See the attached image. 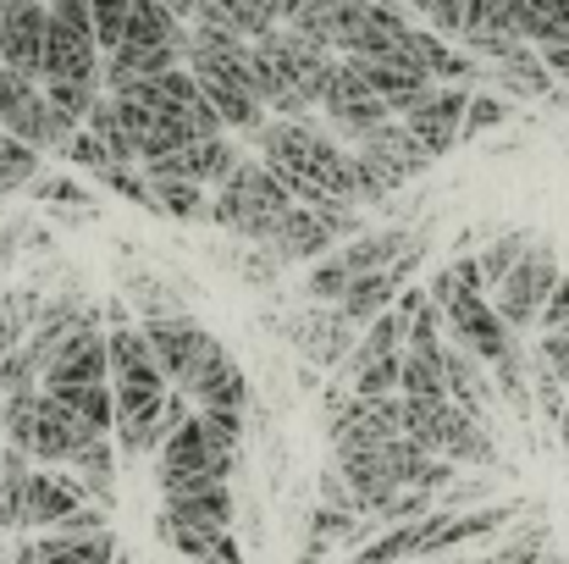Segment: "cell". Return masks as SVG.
<instances>
[{"label":"cell","instance_id":"9a60e30c","mask_svg":"<svg viewBox=\"0 0 569 564\" xmlns=\"http://www.w3.org/2000/svg\"><path fill=\"white\" fill-rule=\"evenodd\" d=\"M50 78H100L94 33L67 22V17H56V11L44 22V61H39V83H50Z\"/></svg>","mask_w":569,"mask_h":564},{"label":"cell","instance_id":"4316f807","mask_svg":"<svg viewBox=\"0 0 569 564\" xmlns=\"http://www.w3.org/2000/svg\"><path fill=\"white\" fill-rule=\"evenodd\" d=\"M150 194H156V210L172 216V221H204L210 210V188L199 184H178V178H144Z\"/></svg>","mask_w":569,"mask_h":564},{"label":"cell","instance_id":"9c48e42d","mask_svg":"<svg viewBox=\"0 0 569 564\" xmlns=\"http://www.w3.org/2000/svg\"><path fill=\"white\" fill-rule=\"evenodd\" d=\"M167 526H232L238 521V493L221 476H193L161 493V515Z\"/></svg>","mask_w":569,"mask_h":564},{"label":"cell","instance_id":"d4e9b609","mask_svg":"<svg viewBox=\"0 0 569 564\" xmlns=\"http://www.w3.org/2000/svg\"><path fill=\"white\" fill-rule=\"evenodd\" d=\"M415 50H420V67H426L431 83H470V78L481 72L476 56L453 50V44H448L442 33H431V28H415Z\"/></svg>","mask_w":569,"mask_h":564},{"label":"cell","instance_id":"6da1fadb","mask_svg":"<svg viewBox=\"0 0 569 564\" xmlns=\"http://www.w3.org/2000/svg\"><path fill=\"white\" fill-rule=\"evenodd\" d=\"M249 145L260 150V167L299 205H316V199L355 205V156H349V145L321 133L316 117H266Z\"/></svg>","mask_w":569,"mask_h":564},{"label":"cell","instance_id":"f546056e","mask_svg":"<svg viewBox=\"0 0 569 564\" xmlns=\"http://www.w3.org/2000/svg\"><path fill=\"white\" fill-rule=\"evenodd\" d=\"M39 150L33 145H22V139H11V133H0V194H17V188H28L39 178Z\"/></svg>","mask_w":569,"mask_h":564},{"label":"cell","instance_id":"ffe728a7","mask_svg":"<svg viewBox=\"0 0 569 564\" xmlns=\"http://www.w3.org/2000/svg\"><path fill=\"white\" fill-rule=\"evenodd\" d=\"M531 244H537V232H526V227H520V232H498V238H492L481 255H465V260H453V271H459V277H465L476 294H492V288H498V283H503V277L520 266V255H526Z\"/></svg>","mask_w":569,"mask_h":564},{"label":"cell","instance_id":"277c9868","mask_svg":"<svg viewBox=\"0 0 569 564\" xmlns=\"http://www.w3.org/2000/svg\"><path fill=\"white\" fill-rule=\"evenodd\" d=\"M0 133H11V139L33 145L39 156H61V150H67V139L78 133V122H67V117L44 100L39 78L0 67Z\"/></svg>","mask_w":569,"mask_h":564},{"label":"cell","instance_id":"1f68e13d","mask_svg":"<svg viewBox=\"0 0 569 564\" xmlns=\"http://www.w3.org/2000/svg\"><path fill=\"white\" fill-rule=\"evenodd\" d=\"M28 194L39 199V205H67V210H83V216H94V194L78 184V178H50V172H39Z\"/></svg>","mask_w":569,"mask_h":564},{"label":"cell","instance_id":"f1b7e54d","mask_svg":"<svg viewBox=\"0 0 569 564\" xmlns=\"http://www.w3.org/2000/svg\"><path fill=\"white\" fill-rule=\"evenodd\" d=\"M503 122H515V106H509L503 95H492V89H470L465 122H459V145H465V139H481V133H492V128H503Z\"/></svg>","mask_w":569,"mask_h":564},{"label":"cell","instance_id":"30bf717a","mask_svg":"<svg viewBox=\"0 0 569 564\" xmlns=\"http://www.w3.org/2000/svg\"><path fill=\"white\" fill-rule=\"evenodd\" d=\"M78 504H89V493H83V482L67 465H33L28 487H22V532H50Z\"/></svg>","mask_w":569,"mask_h":564},{"label":"cell","instance_id":"83f0119b","mask_svg":"<svg viewBox=\"0 0 569 564\" xmlns=\"http://www.w3.org/2000/svg\"><path fill=\"white\" fill-rule=\"evenodd\" d=\"M39 89H44V100H50L67 122H78V128H83V117L94 111V100L106 95L100 78H50V83H39Z\"/></svg>","mask_w":569,"mask_h":564},{"label":"cell","instance_id":"d6986e66","mask_svg":"<svg viewBox=\"0 0 569 564\" xmlns=\"http://www.w3.org/2000/svg\"><path fill=\"white\" fill-rule=\"evenodd\" d=\"M442 382H448V398H453L465 415L487 420V409H492L498 387H492V372H487L476 355H465L459 344H442Z\"/></svg>","mask_w":569,"mask_h":564},{"label":"cell","instance_id":"d6a6232c","mask_svg":"<svg viewBox=\"0 0 569 564\" xmlns=\"http://www.w3.org/2000/svg\"><path fill=\"white\" fill-rule=\"evenodd\" d=\"M216 6L227 11V28H232V33H243V39H254V33L277 28V0H216Z\"/></svg>","mask_w":569,"mask_h":564},{"label":"cell","instance_id":"3957f363","mask_svg":"<svg viewBox=\"0 0 569 564\" xmlns=\"http://www.w3.org/2000/svg\"><path fill=\"white\" fill-rule=\"evenodd\" d=\"M355 232H366V210L360 205H349V199H316V205H293L277 221V232L266 238V249L282 266H310V260L332 255Z\"/></svg>","mask_w":569,"mask_h":564},{"label":"cell","instance_id":"836d02e7","mask_svg":"<svg viewBox=\"0 0 569 564\" xmlns=\"http://www.w3.org/2000/svg\"><path fill=\"white\" fill-rule=\"evenodd\" d=\"M61 161H72V167H78V172H89V178H100L106 167H117V156L106 150V139H100V133H89V128H78V133L67 139Z\"/></svg>","mask_w":569,"mask_h":564},{"label":"cell","instance_id":"f35d334b","mask_svg":"<svg viewBox=\"0 0 569 564\" xmlns=\"http://www.w3.org/2000/svg\"><path fill=\"white\" fill-rule=\"evenodd\" d=\"M537 327H542V333H559V327H569V277H559V288L548 294V305H542Z\"/></svg>","mask_w":569,"mask_h":564},{"label":"cell","instance_id":"5bb4252c","mask_svg":"<svg viewBox=\"0 0 569 564\" xmlns=\"http://www.w3.org/2000/svg\"><path fill=\"white\" fill-rule=\"evenodd\" d=\"M465 100H470V89H465V83H437L420 106H409V111H403V128L431 150V161H437V156H448V150L459 145Z\"/></svg>","mask_w":569,"mask_h":564},{"label":"cell","instance_id":"4dcf8cb0","mask_svg":"<svg viewBox=\"0 0 569 564\" xmlns=\"http://www.w3.org/2000/svg\"><path fill=\"white\" fill-rule=\"evenodd\" d=\"M426 299H431V305L442 310V321H453V316H459V310H470V305H476L481 294H476V288H470V283H465V277H459L453 266H442V271L431 277Z\"/></svg>","mask_w":569,"mask_h":564},{"label":"cell","instance_id":"52a82bcc","mask_svg":"<svg viewBox=\"0 0 569 564\" xmlns=\"http://www.w3.org/2000/svg\"><path fill=\"white\" fill-rule=\"evenodd\" d=\"M282 338L293 344V355L316 372H338L349 360V349L360 344V327L338 316V305H310V310H293L282 321Z\"/></svg>","mask_w":569,"mask_h":564},{"label":"cell","instance_id":"8fae6325","mask_svg":"<svg viewBox=\"0 0 569 564\" xmlns=\"http://www.w3.org/2000/svg\"><path fill=\"white\" fill-rule=\"evenodd\" d=\"M139 333H144V344H150V355H156V366L167 382H183L189 366L204 355V344H210V333L193 321L189 310H167V316H144L139 321Z\"/></svg>","mask_w":569,"mask_h":564},{"label":"cell","instance_id":"74e56055","mask_svg":"<svg viewBox=\"0 0 569 564\" xmlns=\"http://www.w3.org/2000/svg\"><path fill=\"white\" fill-rule=\"evenodd\" d=\"M537 360L559 376V382H569V327H559V333H542V344H537Z\"/></svg>","mask_w":569,"mask_h":564},{"label":"cell","instance_id":"484cf974","mask_svg":"<svg viewBox=\"0 0 569 564\" xmlns=\"http://www.w3.org/2000/svg\"><path fill=\"white\" fill-rule=\"evenodd\" d=\"M33 459L11 443H0V537L22 532V487H28Z\"/></svg>","mask_w":569,"mask_h":564},{"label":"cell","instance_id":"8992f818","mask_svg":"<svg viewBox=\"0 0 569 564\" xmlns=\"http://www.w3.org/2000/svg\"><path fill=\"white\" fill-rule=\"evenodd\" d=\"M178 393H189L193 409H216V415H249L254 409V393H249V376L243 366L227 355V344H204V355L189 366L183 382H172Z\"/></svg>","mask_w":569,"mask_h":564},{"label":"cell","instance_id":"ab89813d","mask_svg":"<svg viewBox=\"0 0 569 564\" xmlns=\"http://www.w3.org/2000/svg\"><path fill=\"white\" fill-rule=\"evenodd\" d=\"M542 67L569 83V44H542Z\"/></svg>","mask_w":569,"mask_h":564},{"label":"cell","instance_id":"44dd1931","mask_svg":"<svg viewBox=\"0 0 569 564\" xmlns=\"http://www.w3.org/2000/svg\"><path fill=\"white\" fill-rule=\"evenodd\" d=\"M156 537L193 564H249L232 526H167V521H156Z\"/></svg>","mask_w":569,"mask_h":564},{"label":"cell","instance_id":"7402d4cb","mask_svg":"<svg viewBox=\"0 0 569 564\" xmlns=\"http://www.w3.org/2000/svg\"><path fill=\"white\" fill-rule=\"evenodd\" d=\"M398 294H403V277H398L392 266H387V271H371V277H355V283L343 288V299H338V316L355 321V327L366 333L381 310H392Z\"/></svg>","mask_w":569,"mask_h":564},{"label":"cell","instance_id":"2e32d148","mask_svg":"<svg viewBox=\"0 0 569 564\" xmlns=\"http://www.w3.org/2000/svg\"><path fill=\"white\" fill-rule=\"evenodd\" d=\"M349 150H360V156H371L381 172H392L398 184H409V178H420V172H431V150L403 128V117H387L381 128H371V133H360Z\"/></svg>","mask_w":569,"mask_h":564},{"label":"cell","instance_id":"7a4b0ae2","mask_svg":"<svg viewBox=\"0 0 569 564\" xmlns=\"http://www.w3.org/2000/svg\"><path fill=\"white\" fill-rule=\"evenodd\" d=\"M293 205H299V199L249 156L227 184L210 188V210H204V216H210L221 232H232L238 244H266V238L277 232V221H282Z\"/></svg>","mask_w":569,"mask_h":564},{"label":"cell","instance_id":"7c38bea8","mask_svg":"<svg viewBox=\"0 0 569 564\" xmlns=\"http://www.w3.org/2000/svg\"><path fill=\"white\" fill-rule=\"evenodd\" d=\"M44 22H50V6L44 0H0V67L39 78Z\"/></svg>","mask_w":569,"mask_h":564},{"label":"cell","instance_id":"603a6c76","mask_svg":"<svg viewBox=\"0 0 569 564\" xmlns=\"http://www.w3.org/2000/svg\"><path fill=\"white\" fill-rule=\"evenodd\" d=\"M67 471L83 482L89 504H100V509H111V504H117V443H111V437L83 443V448L67 459Z\"/></svg>","mask_w":569,"mask_h":564},{"label":"cell","instance_id":"ac0fdd59","mask_svg":"<svg viewBox=\"0 0 569 564\" xmlns=\"http://www.w3.org/2000/svg\"><path fill=\"white\" fill-rule=\"evenodd\" d=\"M193 476H216L210 471V448H204V426L199 415H189L178 432H167V443L156 448V487H178V482H193Z\"/></svg>","mask_w":569,"mask_h":564},{"label":"cell","instance_id":"ba28073f","mask_svg":"<svg viewBox=\"0 0 569 564\" xmlns=\"http://www.w3.org/2000/svg\"><path fill=\"white\" fill-rule=\"evenodd\" d=\"M316 106L332 117V128L343 133V145H355L360 133H371V128H381V122L392 117L377 95H371V83L360 78V67H355L349 56H338V61L327 67V83H321V100H316Z\"/></svg>","mask_w":569,"mask_h":564},{"label":"cell","instance_id":"5b68a950","mask_svg":"<svg viewBox=\"0 0 569 564\" xmlns=\"http://www.w3.org/2000/svg\"><path fill=\"white\" fill-rule=\"evenodd\" d=\"M559 277H565V266H559L553 244H548V238H537V244L520 255V266L492 288V310H498V321H503L509 333L537 327V316H542L548 294L559 288Z\"/></svg>","mask_w":569,"mask_h":564},{"label":"cell","instance_id":"4fadbf2b","mask_svg":"<svg viewBox=\"0 0 569 564\" xmlns=\"http://www.w3.org/2000/svg\"><path fill=\"white\" fill-rule=\"evenodd\" d=\"M6 564H117V532H83V537H61V532H22Z\"/></svg>","mask_w":569,"mask_h":564},{"label":"cell","instance_id":"d590c367","mask_svg":"<svg viewBox=\"0 0 569 564\" xmlns=\"http://www.w3.org/2000/svg\"><path fill=\"white\" fill-rule=\"evenodd\" d=\"M128 6H133V0H89V22H94V44H100V56H106V50L117 44Z\"/></svg>","mask_w":569,"mask_h":564},{"label":"cell","instance_id":"e575fe53","mask_svg":"<svg viewBox=\"0 0 569 564\" xmlns=\"http://www.w3.org/2000/svg\"><path fill=\"white\" fill-rule=\"evenodd\" d=\"M343 288H349V271L338 266V255H321V260H316V271L305 277V294H310L316 305H338V299H343Z\"/></svg>","mask_w":569,"mask_h":564},{"label":"cell","instance_id":"e0dca14e","mask_svg":"<svg viewBox=\"0 0 569 564\" xmlns=\"http://www.w3.org/2000/svg\"><path fill=\"white\" fill-rule=\"evenodd\" d=\"M448 327V344H459L465 355H476L481 366H498L509 349H515V333L498 321V310L487 305V299H476L470 310H459L453 321H442Z\"/></svg>","mask_w":569,"mask_h":564},{"label":"cell","instance_id":"cb8c5ba5","mask_svg":"<svg viewBox=\"0 0 569 564\" xmlns=\"http://www.w3.org/2000/svg\"><path fill=\"white\" fill-rule=\"evenodd\" d=\"M398 393H403V398H448V382H442V338H437V344H403Z\"/></svg>","mask_w":569,"mask_h":564},{"label":"cell","instance_id":"60d3db41","mask_svg":"<svg viewBox=\"0 0 569 564\" xmlns=\"http://www.w3.org/2000/svg\"><path fill=\"white\" fill-rule=\"evenodd\" d=\"M305 6H310V0H277V22H293Z\"/></svg>","mask_w":569,"mask_h":564},{"label":"cell","instance_id":"8d00e7d4","mask_svg":"<svg viewBox=\"0 0 569 564\" xmlns=\"http://www.w3.org/2000/svg\"><path fill=\"white\" fill-rule=\"evenodd\" d=\"M420 17L431 22V33H442V39H459V33H465V17H470V0H431Z\"/></svg>","mask_w":569,"mask_h":564}]
</instances>
